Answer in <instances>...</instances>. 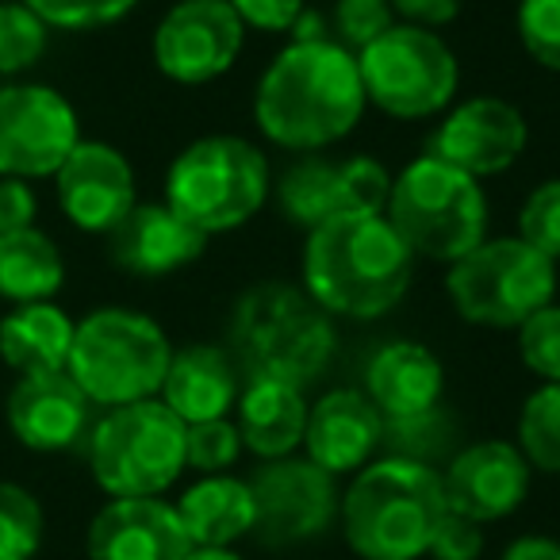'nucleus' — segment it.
<instances>
[{
  "mask_svg": "<svg viewBox=\"0 0 560 560\" xmlns=\"http://www.w3.org/2000/svg\"><path fill=\"white\" fill-rule=\"evenodd\" d=\"M369 101L361 85L358 55L335 39L289 43L269 66L254 93V119L272 147L315 154L361 124Z\"/></svg>",
  "mask_w": 560,
  "mask_h": 560,
  "instance_id": "f257e3e1",
  "label": "nucleus"
},
{
  "mask_svg": "<svg viewBox=\"0 0 560 560\" xmlns=\"http://www.w3.org/2000/svg\"><path fill=\"white\" fill-rule=\"evenodd\" d=\"M415 254L384 211L342 215L307 231L304 292L330 319H381L407 296Z\"/></svg>",
  "mask_w": 560,
  "mask_h": 560,
  "instance_id": "f03ea898",
  "label": "nucleus"
},
{
  "mask_svg": "<svg viewBox=\"0 0 560 560\" xmlns=\"http://www.w3.org/2000/svg\"><path fill=\"white\" fill-rule=\"evenodd\" d=\"M450 514L442 472L415 457L365 465L346 488L338 518L361 560H419Z\"/></svg>",
  "mask_w": 560,
  "mask_h": 560,
  "instance_id": "7ed1b4c3",
  "label": "nucleus"
},
{
  "mask_svg": "<svg viewBox=\"0 0 560 560\" xmlns=\"http://www.w3.org/2000/svg\"><path fill=\"white\" fill-rule=\"evenodd\" d=\"M231 358L249 376L312 384L338 350L335 319L292 284H257L234 304Z\"/></svg>",
  "mask_w": 560,
  "mask_h": 560,
  "instance_id": "20e7f679",
  "label": "nucleus"
},
{
  "mask_svg": "<svg viewBox=\"0 0 560 560\" xmlns=\"http://www.w3.org/2000/svg\"><path fill=\"white\" fill-rule=\"evenodd\" d=\"M384 215L415 257L460 261L488 238V196L480 180L422 154L392 177Z\"/></svg>",
  "mask_w": 560,
  "mask_h": 560,
  "instance_id": "39448f33",
  "label": "nucleus"
},
{
  "mask_svg": "<svg viewBox=\"0 0 560 560\" xmlns=\"http://www.w3.org/2000/svg\"><path fill=\"white\" fill-rule=\"evenodd\" d=\"M173 346L150 315L101 307L73 327L66 373L93 399V407H127L158 399L170 373Z\"/></svg>",
  "mask_w": 560,
  "mask_h": 560,
  "instance_id": "423d86ee",
  "label": "nucleus"
},
{
  "mask_svg": "<svg viewBox=\"0 0 560 560\" xmlns=\"http://www.w3.org/2000/svg\"><path fill=\"white\" fill-rule=\"evenodd\" d=\"M269 192V162L238 135L188 142L165 173V203L208 238L246 226L265 208Z\"/></svg>",
  "mask_w": 560,
  "mask_h": 560,
  "instance_id": "0eeeda50",
  "label": "nucleus"
},
{
  "mask_svg": "<svg viewBox=\"0 0 560 560\" xmlns=\"http://www.w3.org/2000/svg\"><path fill=\"white\" fill-rule=\"evenodd\" d=\"M453 312L472 327L518 330L557 300V261L537 254L518 234L483 238L445 272Z\"/></svg>",
  "mask_w": 560,
  "mask_h": 560,
  "instance_id": "6e6552de",
  "label": "nucleus"
},
{
  "mask_svg": "<svg viewBox=\"0 0 560 560\" xmlns=\"http://www.w3.org/2000/svg\"><path fill=\"white\" fill-rule=\"evenodd\" d=\"M185 422L162 404L112 407L89 434V468L112 499H154L188 468Z\"/></svg>",
  "mask_w": 560,
  "mask_h": 560,
  "instance_id": "1a4fd4ad",
  "label": "nucleus"
},
{
  "mask_svg": "<svg viewBox=\"0 0 560 560\" xmlns=\"http://www.w3.org/2000/svg\"><path fill=\"white\" fill-rule=\"evenodd\" d=\"M365 101L392 119H430L457 96L460 66L438 32L396 24L358 55Z\"/></svg>",
  "mask_w": 560,
  "mask_h": 560,
  "instance_id": "9d476101",
  "label": "nucleus"
},
{
  "mask_svg": "<svg viewBox=\"0 0 560 560\" xmlns=\"http://www.w3.org/2000/svg\"><path fill=\"white\" fill-rule=\"evenodd\" d=\"M78 142V112L58 89H0V177H55Z\"/></svg>",
  "mask_w": 560,
  "mask_h": 560,
  "instance_id": "9b49d317",
  "label": "nucleus"
},
{
  "mask_svg": "<svg viewBox=\"0 0 560 560\" xmlns=\"http://www.w3.org/2000/svg\"><path fill=\"white\" fill-rule=\"evenodd\" d=\"M246 27L231 0H177L154 32V66L177 85H208L242 55Z\"/></svg>",
  "mask_w": 560,
  "mask_h": 560,
  "instance_id": "f8f14e48",
  "label": "nucleus"
},
{
  "mask_svg": "<svg viewBox=\"0 0 560 560\" xmlns=\"http://www.w3.org/2000/svg\"><path fill=\"white\" fill-rule=\"evenodd\" d=\"M249 491H254L257 506V534L265 545H300L312 541L315 534L338 518V483L327 468H319L307 457H280L265 460L254 476H249Z\"/></svg>",
  "mask_w": 560,
  "mask_h": 560,
  "instance_id": "ddd939ff",
  "label": "nucleus"
},
{
  "mask_svg": "<svg viewBox=\"0 0 560 560\" xmlns=\"http://www.w3.org/2000/svg\"><path fill=\"white\" fill-rule=\"evenodd\" d=\"M392 192V173L376 158H304L277 180V200L292 223L315 226L361 211H384Z\"/></svg>",
  "mask_w": 560,
  "mask_h": 560,
  "instance_id": "4468645a",
  "label": "nucleus"
},
{
  "mask_svg": "<svg viewBox=\"0 0 560 560\" xmlns=\"http://www.w3.org/2000/svg\"><path fill=\"white\" fill-rule=\"evenodd\" d=\"M529 139L526 116L503 96H472L457 104L430 135L427 154L442 158L445 165L468 177H495L522 158Z\"/></svg>",
  "mask_w": 560,
  "mask_h": 560,
  "instance_id": "2eb2a0df",
  "label": "nucleus"
},
{
  "mask_svg": "<svg viewBox=\"0 0 560 560\" xmlns=\"http://www.w3.org/2000/svg\"><path fill=\"white\" fill-rule=\"evenodd\" d=\"M58 203L78 231L108 234L135 208V170L116 147L96 139H81L62 162Z\"/></svg>",
  "mask_w": 560,
  "mask_h": 560,
  "instance_id": "dca6fc26",
  "label": "nucleus"
},
{
  "mask_svg": "<svg viewBox=\"0 0 560 560\" xmlns=\"http://www.w3.org/2000/svg\"><path fill=\"white\" fill-rule=\"evenodd\" d=\"M529 472L534 468L526 465L518 445L476 442L460 450L442 472L445 503H450V511L488 526V522L506 518L526 503Z\"/></svg>",
  "mask_w": 560,
  "mask_h": 560,
  "instance_id": "f3484780",
  "label": "nucleus"
},
{
  "mask_svg": "<svg viewBox=\"0 0 560 560\" xmlns=\"http://www.w3.org/2000/svg\"><path fill=\"white\" fill-rule=\"evenodd\" d=\"M89 560H185L192 552L180 514L162 495L112 499L89 526Z\"/></svg>",
  "mask_w": 560,
  "mask_h": 560,
  "instance_id": "a211bd4d",
  "label": "nucleus"
},
{
  "mask_svg": "<svg viewBox=\"0 0 560 560\" xmlns=\"http://www.w3.org/2000/svg\"><path fill=\"white\" fill-rule=\"evenodd\" d=\"M93 419V399L78 388L70 373L20 376L9 396V427L20 445L35 453H62L85 438Z\"/></svg>",
  "mask_w": 560,
  "mask_h": 560,
  "instance_id": "6ab92c4d",
  "label": "nucleus"
},
{
  "mask_svg": "<svg viewBox=\"0 0 560 560\" xmlns=\"http://www.w3.org/2000/svg\"><path fill=\"white\" fill-rule=\"evenodd\" d=\"M384 438V415L373 407L365 392L335 388L307 407L304 457L327 468L330 476L361 472L373 465Z\"/></svg>",
  "mask_w": 560,
  "mask_h": 560,
  "instance_id": "aec40b11",
  "label": "nucleus"
},
{
  "mask_svg": "<svg viewBox=\"0 0 560 560\" xmlns=\"http://www.w3.org/2000/svg\"><path fill=\"white\" fill-rule=\"evenodd\" d=\"M208 249V234L177 215L170 203H135L108 231V257L131 277H170Z\"/></svg>",
  "mask_w": 560,
  "mask_h": 560,
  "instance_id": "412c9836",
  "label": "nucleus"
},
{
  "mask_svg": "<svg viewBox=\"0 0 560 560\" xmlns=\"http://www.w3.org/2000/svg\"><path fill=\"white\" fill-rule=\"evenodd\" d=\"M445 392V369L438 353L411 338L381 346L365 369V396L384 415V422L411 427L438 411Z\"/></svg>",
  "mask_w": 560,
  "mask_h": 560,
  "instance_id": "4be33fe9",
  "label": "nucleus"
},
{
  "mask_svg": "<svg viewBox=\"0 0 560 560\" xmlns=\"http://www.w3.org/2000/svg\"><path fill=\"white\" fill-rule=\"evenodd\" d=\"M162 404L185 427L208 419H226L238 404V369L234 358L219 346H185L173 350L170 373L162 384Z\"/></svg>",
  "mask_w": 560,
  "mask_h": 560,
  "instance_id": "5701e85b",
  "label": "nucleus"
},
{
  "mask_svg": "<svg viewBox=\"0 0 560 560\" xmlns=\"http://www.w3.org/2000/svg\"><path fill=\"white\" fill-rule=\"evenodd\" d=\"M307 399L300 384L269 381V376H249L238 392V434L242 450L257 453L261 460H280L304 445L307 430Z\"/></svg>",
  "mask_w": 560,
  "mask_h": 560,
  "instance_id": "b1692460",
  "label": "nucleus"
},
{
  "mask_svg": "<svg viewBox=\"0 0 560 560\" xmlns=\"http://www.w3.org/2000/svg\"><path fill=\"white\" fill-rule=\"evenodd\" d=\"M180 526H185L192 549H231L257 526V506L249 480L238 476H203L177 499Z\"/></svg>",
  "mask_w": 560,
  "mask_h": 560,
  "instance_id": "393cba45",
  "label": "nucleus"
},
{
  "mask_svg": "<svg viewBox=\"0 0 560 560\" xmlns=\"http://www.w3.org/2000/svg\"><path fill=\"white\" fill-rule=\"evenodd\" d=\"M73 327L78 323L58 304H16L0 319V358L20 376L62 373L70 361Z\"/></svg>",
  "mask_w": 560,
  "mask_h": 560,
  "instance_id": "a878e982",
  "label": "nucleus"
},
{
  "mask_svg": "<svg viewBox=\"0 0 560 560\" xmlns=\"http://www.w3.org/2000/svg\"><path fill=\"white\" fill-rule=\"evenodd\" d=\"M62 254L39 226L0 234V296L4 300H12V304H43V300H50L62 289Z\"/></svg>",
  "mask_w": 560,
  "mask_h": 560,
  "instance_id": "bb28decb",
  "label": "nucleus"
},
{
  "mask_svg": "<svg viewBox=\"0 0 560 560\" xmlns=\"http://www.w3.org/2000/svg\"><path fill=\"white\" fill-rule=\"evenodd\" d=\"M518 453L537 472L560 476V384H541L518 411Z\"/></svg>",
  "mask_w": 560,
  "mask_h": 560,
  "instance_id": "cd10ccee",
  "label": "nucleus"
},
{
  "mask_svg": "<svg viewBox=\"0 0 560 560\" xmlns=\"http://www.w3.org/2000/svg\"><path fill=\"white\" fill-rule=\"evenodd\" d=\"M43 506L20 483H0V560H32L43 545Z\"/></svg>",
  "mask_w": 560,
  "mask_h": 560,
  "instance_id": "c85d7f7f",
  "label": "nucleus"
},
{
  "mask_svg": "<svg viewBox=\"0 0 560 560\" xmlns=\"http://www.w3.org/2000/svg\"><path fill=\"white\" fill-rule=\"evenodd\" d=\"M50 27L20 0L0 4V73H24L47 50Z\"/></svg>",
  "mask_w": 560,
  "mask_h": 560,
  "instance_id": "c756f323",
  "label": "nucleus"
},
{
  "mask_svg": "<svg viewBox=\"0 0 560 560\" xmlns=\"http://www.w3.org/2000/svg\"><path fill=\"white\" fill-rule=\"evenodd\" d=\"M399 20L392 12L388 0H335L330 12V39L338 47H346L350 55H361L365 47H373L384 32H392Z\"/></svg>",
  "mask_w": 560,
  "mask_h": 560,
  "instance_id": "7c9ffc66",
  "label": "nucleus"
},
{
  "mask_svg": "<svg viewBox=\"0 0 560 560\" xmlns=\"http://www.w3.org/2000/svg\"><path fill=\"white\" fill-rule=\"evenodd\" d=\"M514 32L537 66L560 73V0H518Z\"/></svg>",
  "mask_w": 560,
  "mask_h": 560,
  "instance_id": "2f4dec72",
  "label": "nucleus"
},
{
  "mask_svg": "<svg viewBox=\"0 0 560 560\" xmlns=\"http://www.w3.org/2000/svg\"><path fill=\"white\" fill-rule=\"evenodd\" d=\"M20 4H27L47 27H62V32L108 27L139 9V0H20Z\"/></svg>",
  "mask_w": 560,
  "mask_h": 560,
  "instance_id": "473e14b6",
  "label": "nucleus"
},
{
  "mask_svg": "<svg viewBox=\"0 0 560 560\" xmlns=\"http://www.w3.org/2000/svg\"><path fill=\"white\" fill-rule=\"evenodd\" d=\"M242 457V434L231 419L192 422L185 430V460L203 476H219Z\"/></svg>",
  "mask_w": 560,
  "mask_h": 560,
  "instance_id": "72a5a7b5",
  "label": "nucleus"
},
{
  "mask_svg": "<svg viewBox=\"0 0 560 560\" xmlns=\"http://www.w3.org/2000/svg\"><path fill=\"white\" fill-rule=\"evenodd\" d=\"M518 358L545 384H560V304L534 312L518 327Z\"/></svg>",
  "mask_w": 560,
  "mask_h": 560,
  "instance_id": "f704fd0d",
  "label": "nucleus"
},
{
  "mask_svg": "<svg viewBox=\"0 0 560 560\" xmlns=\"http://www.w3.org/2000/svg\"><path fill=\"white\" fill-rule=\"evenodd\" d=\"M518 238L537 254L560 261V177L541 180L518 211Z\"/></svg>",
  "mask_w": 560,
  "mask_h": 560,
  "instance_id": "c9c22d12",
  "label": "nucleus"
},
{
  "mask_svg": "<svg viewBox=\"0 0 560 560\" xmlns=\"http://www.w3.org/2000/svg\"><path fill=\"white\" fill-rule=\"evenodd\" d=\"M483 552V526L465 514L450 511L438 526L434 541H430V552L427 557L434 560H480Z\"/></svg>",
  "mask_w": 560,
  "mask_h": 560,
  "instance_id": "e433bc0d",
  "label": "nucleus"
},
{
  "mask_svg": "<svg viewBox=\"0 0 560 560\" xmlns=\"http://www.w3.org/2000/svg\"><path fill=\"white\" fill-rule=\"evenodd\" d=\"M231 9L238 12L246 32L254 27L261 35H292L307 4L304 0H231Z\"/></svg>",
  "mask_w": 560,
  "mask_h": 560,
  "instance_id": "4c0bfd02",
  "label": "nucleus"
},
{
  "mask_svg": "<svg viewBox=\"0 0 560 560\" xmlns=\"http://www.w3.org/2000/svg\"><path fill=\"white\" fill-rule=\"evenodd\" d=\"M35 226V192L27 180L0 177V234Z\"/></svg>",
  "mask_w": 560,
  "mask_h": 560,
  "instance_id": "58836bf2",
  "label": "nucleus"
},
{
  "mask_svg": "<svg viewBox=\"0 0 560 560\" xmlns=\"http://www.w3.org/2000/svg\"><path fill=\"white\" fill-rule=\"evenodd\" d=\"M399 24H415L438 32L460 16V0H388Z\"/></svg>",
  "mask_w": 560,
  "mask_h": 560,
  "instance_id": "ea45409f",
  "label": "nucleus"
},
{
  "mask_svg": "<svg viewBox=\"0 0 560 560\" xmlns=\"http://www.w3.org/2000/svg\"><path fill=\"white\" fill-rule=\"evenodd\" d=\"M503 560H560V541H552L545 534H526L506 545Z\"/></svg>",
  "mask_w": 560,
  "mask_h": 560,
  "instance_id": "a19ab883",
  "label": "nucleus"
},
{
  "mask_svg": "<svg viewBox=\"0 0 560 560\" xmlns=\"http://www.w3.org/2000/svg\"><path fill=\"white\" fill-rule=\"evenodd\" d=\"M185 560H242L234 549H192Z\"/></svg>",
  "mask_w": 560,
  "mask_h": 560,
  "instance_id": "79ce46f5",
  "label": "nucleus"
}]
</instances>
